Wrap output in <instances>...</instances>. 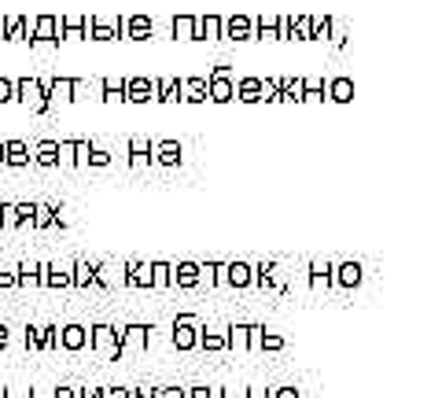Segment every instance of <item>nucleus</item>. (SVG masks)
<instances>
[{
	"mask_svg": "<svg viewBox=\"0 0 442 398\" xmlns=\"http://www.w3.org/2000/svg\"><path fill=\"white\" fill-rule=\"evenodd\" d=\"M262 332H265V325H251V332H247V350H258Z\"/></svg>",
	"mask_w": 442,
	"mask_h": 398,
	"instance_id": "nucleus-49",
	"label": "nucleus"
},
{
	"mask_svg": "<svg viewBox=\"0 0 442 398\" xmlns=\"http://www.w3.org/2000/svg\"><path fill=\"white\" fill-rule=\"evenodd\" d=\"M78 398H100V387H78Z\"/></svg>",
	"mask_w": 442,
	"mask_h": 398,
	"instance_id": "nucleus-59",
	"label": "nucleus"
},
{
	"mask_svg": "<svg viewBox=\"0 0 442 398\" xmlns=\"http://www.w3.org/2000/svg\"><path fill=\"white\" fill-rule=\"evenodd\" d=\"M155 394H159V387H151V384H140L129 391V398H155Z\"/></svg>",
	"mask_w": 442,
	"mask_h": 398,
	"instance_id": "nucleus-51",
	"label": "nucleus"
},
{
	"mask_svg": "<svg viewBox=\"0 0 442 398\" xmlns=\"http://www.w3.org/2000/svg\"><path fill=\"white\" fill-rule=\"evenodd\" d=\"M34 163L37 166H59V141H41L34 148Z\"/></svg>",
	"mask_w": 442,
	"mask_h": 398,
	"instance_id": "nucleus-32",
	"label": "nucleus"
},
{
	"mask_svg": "<svg viewBox=\"0 0 442 398\" xmlns=\"http://www.w3.org/2000/svg\"><path fill=\"white\" fill-rule=\"evenodd\" d=\"M251 22H255V37H262V41H277V19L258 15V19H251Z\"/></svg>",
	"mask_w": 442,
	"mask_h": 398,
	"instance_id": "nucleus-42",
	"label": "nucleus"
},
{
	"mask_svg": "<svg viewBox=\"0 0 442 398\" xmlns=\"http://www.w3.org/2000/svg\"><path fill=\"white\" fill-rule=\"evenodd\" d=\"M151 287H170V262H151Z\"/></svg>",
	"mask_w": 442,
	"mask_h": 398,
	"instance_id": "nucleus-43",
	"label": "nucleus"
},
{
	"mask_svg": "<svg viewBox=\"0 0 442 398\" xmlns=\"http://www.w3.org/2000/svg\"><path fill=\"white\" fill-rule=\"evenodd\" d=\"M324 96L336 100V103H350V100H354V81H350V78H332V81L324 85Z\"/></svg>",
	"mask_w": 442,
	"mask_h": 398,
	"instance_id": "nucleus-27",
	"label": "nucleus"
},
{
	"mask_svg": "<svg viewBox=\"0 0 442 398\" xmlns=\"http://www.w3.org/2000/svg\"><path fill=\"white\" fill-rule=\"evenodd\" d=\"M155 100H159V103H181V78L155 81Z\"/></svg>",
	"mask_w": 442,
	"mask_h": 398,
	"instance_id": "nucleus-26",
	"label": "nucleus"
},
{
	"mask_svg": "<svg viewBox=\"0 0 442 398\" xmlns=\"http://www.w3.org/2000/svg\"><path fill=\"white\" fill-rule=\"evenodd\" d=\"M88 148H93V141H59V155H66L74 166H85Z\"/></svg>",
	"mask_w": 442,
	"mask_h": 398,
	"instance_id": "nucleus-28",
	"label": "nucleus"
},
{
	"mask_svg": "<svg viewBox=\"0 0 442 398\" xmlns=\"http://www.w3.org/2000/svg\"><path fill=\"white\" fill-rule=\"evenodd\" d=\"M15 100V88H11V81L8 78H0V103H11Z\"/></svg>",
	"mask_w": 442,
	"mask_h": 398,
	"instance_id": "nucleus-52",
	"label": "nucleus"
},
{
	"mask_svg": "<svg viewBox=\"0 0 442 398\" xmlns=\"http://www.w3.org/2000/svg\"><path fill=\"white\" fill-rule=\"evenodd\" d=\"M309 19H314V15H299V19H295V34H292V37L309 41Z\"/></svg>",
	"mask_w": 442,
	"mask_h": 398,
	"instance_id": "nucleus-48",
	"label": "nucleus"
},
{
	"mask_svg": "<svg viewBox=\"0 0 442 398\" xmlns=\"http://www.w3.org/2000/svg\"><path fill=\"white\" fill-rule=\"evenodd\" d=\"M44 96H48V100H78V78H52V81H44Z\"/></svg>",
	"mask_w": 442,
	"mask_h": 398,
	"instance_id": "nucleus-18",
	"label": "nucleus"
},
{
	"mask_svg": "<svg viewBox=\"0 0 442 398\" xmlns=\"http://www.w3.org/2000/svg\"><path fill=\"white\" fill-rule=\"evenodd\" d=\"M100 398H129V387H100Z\"/></svg>",
	"mask_w": 442,
	"mask_h": 398,
	"instance_id": "nucleus-55",
	"label": "nucleus"
},
{
	"mask_svg": "<svg viewBox=\"0 0 442 398\" xmlns=\"http://www.w3.org/2000/svg\"><path fill=\"white\" fill-rule=\"evenodd\" d=\"M0 41H4V19H0Z\"/></svg>",
	"mask_w": 442,
	"mask_h": 398,
	"instance_id": "nucleus-64",
	"label": "nucleus"
},
{
	"mask_svg": "<svg viewBox=\"0 0 442 398\" xmlns=\"http://www.w3.org/2000/svg\"><path fill=\"white\" fill-rule=\"evenodd\" d=\"M0 398H22V394H15V391H0Z\"/></svg>",
	"mask_w": 442,
	"mask_h": 398,
	"instance_id": "nucleus-62",
	"label": "nucleus"
},
{
	"mask_svg": "<svg viewBox=\"0 0 442 398\" xmlns=\"http://www.w3.org/2000/svg\"><path fill=\"white\" fill-rule=\"evenodd\" d=\"M195 347H203V350H210V354L229 350V343H225V332H203V328H199V340H195Z\"/></svg>",
	"mask_w": 442,
	"mask_h": 398,
	"instance_id": "nucleus-36",
	"label": "nucleus"
},
{
	"mask_svg": "<svg viewBox=\"0 0 442 398\" xmlns=\"http://www.w3.org/2000/svg\"><path fill=\"white\" fill-rule=\"evenodd\" d=\"M295 34V15H277V41H292Z\"/></svg>",
	"mask_w": 442,
	"mask_h": 398,
	"instance_id": "nucleus-46",
	"label": "nucleus"
},
{
	"mask_svg": "<svg viewBox=\"0 0 442 398\" xmlns=\"http://www.w3.org/2000/svg\"><path fill=\"white\" fill-rule=\"evenodd\" d=\"M155 100V81L151 78H129L125 81V103H148Z\"/></svg>",
	"mask_w": 442,
	"mask_h": 398,
	"instance_id": "nucleus-17",
	"label": "nucleus"
},
{
	"mask_svg": "<svg viewBox=\"0 0 442 398\" xmlns=\"http://www.w3.org/2000/svg\"><path fill=\"white\" fill-rule=\"evenodd\" d=\"M88 37H93V41H115V37H122V19H118V22H100V19H93Z\"/></svg>",
	"mask_w": 442,
	"mask_h": 398,
	"instance_id": "nucleus-33",
	"label": "nucleus"
},
{
	"mask_svg": "<svg viewBox=\"0 0 442 398\" xmlns=\"http://www.w3.org/2000/svg\"><path fill=\"white\" fill-rule=\"evenodd\" d=\"M148 343H151V325L133 321V325L118 328V350H122V358H125V354H140V350H148Z\"/></svg>",
	"mask_w": 442,
	"mask_h": 398,
	"instance_id": "nucleus-2",
	"label": "nucleus"
},
{
	"mask_svg": "<svg viewBox=\"0 0 442 398\" xmlns=\"http://www.w3.org/2000/svg\"><path fill=\"white\" fill-rule=\"evenodd\" d=\"M52 398H78V387H74V384H59V387L52 391Z\"/></svg>",
	"mask_w": 442,
	"mask_h": 398,
	"instance_id": "nucleus-54",
	"label": "nucleus"
},
{
	"mask_svg": "<svg viewBox=\"0 0 442 398\" xmlns=\"http://www.w3.org/2000/svg\"><path fill=\"white\" fill-rule=\"evenodd\" d=\"M306 270H309V292H317V295L328 292V287H332V262L328 258H314Z\"/></svg>",
	"mask_w": 442,
	"mask_h": 398,
	"instance_id": "nucleus-13",
	"label": "nucleus"
},
{
	"mask_svg": "<svg viewBox=\"0 0 442 398\" xmlns=\"http://www.w3.org/2000/svg\"><path fill=\"white\" fill-rule=\"evenodd\" d=\"M365 280V270H361V262H339V265H332V284H339V287H358Z\"/></svg>",
	"mask_w": 442,
	"mask_h": 398,
	"instance_id": "nucleus-7",
	"label": "nucleus"
},
{
	"mask_svg": "<svg viewBox=\"0 0 442 398\" xmlns=\"http://www.w3.org/2000/svg\"><path fill=\"white\" fill-rule=\"evenodd\" d=\"M188 398H210V387H188Z\"/></svg>",
	"mask_w": 442,
	"mask_h": 398,
	"instance_id": "nucleus-58",
	"label": "nucleus"
},
{
	"mask_svg": "<svg viewBox=\"0 0 442 398\" xmlns=\"http://www.w3.org/2000/svg\"><path fill=\"white\" fill-rule=\"evenodd\" d=\"M100 93L107 103H125V81L122 78H103L100 81Z\"/></svg>",
	"mask_w": 442,
	"mask_h": 398,
	"instance_id": "nucleus-35",
	"label": "nucleus"
},
{
	"mask_svg": "<svg viewBox=\"0 0 442 398\" xmlns=\"http://www.w3.org/2000/svg\"><path fill=\"white\" fill-rule=\"evenodd\" d=\"M155 398H188V387H159V394H155Z\"/></svg>",
	"mask_w": 442,
	"mask_h": 398,
	"instance_id": "nucleus-50",
	"label": "nucleus"
},
{
	"mask_svg": "<svg viewBox=\"0 0 442 398\" xmlns=\"http://www.w3.org/2000/svg\"><path fill=\"white\" fill-rule=\"evenodd\" d=\"M299 100H306V103L324 100V81L321 78H302V96Z\"/></svg>",
	"mask_w": 442,
	"mask_h": 398,
	"instance_id": "nucleus-39",
	"label": "nucleus"
},
{
	"mask_svg": "<svg viewBox=\"0 0 442 398\" xmlns=\"http://www.w3.org/2000/svg\"><path fill=\"white\" fill-rule=\"evenodd\" d=\"M88 347H93L96 354H103V358L118 362L122 350H118V328L115 325H93L88 328Z\"/></svg>",
	"mask_w": 442,
	"mask_h": 398,
	"instance_id": "nucleus-1",
	"label": "nucleus"
},
{
	"mask_svg": "<svg viewBox=\"0 0 442 398\" xmlns=\"http://www.w3.org/2000/svg\"><path fill=\"white\" fill-rule=\"evenodd\" d=\"M85 166H96V170L110 166V151H107V148H100V144H93V148H88V159H85Z\"/></svg>",
	"mask_w": 442,
	"mask_h": 398,
	"instance_id": "nucleus-44",
	"label": "nucleus"
},
{
	"mask_svg": "<svg viewBox=\"0 0 442 398\" xmlns=\"http://www.w3.org/2000/svg\"><path fill=\"white\" fill-rule=\"evenodd\" d=\"M251 284H258L262 292H284L277 280V262H258L251 265Z\"/></svg>",
	"mask_w": 442,
	"mask_h": 398,
	"instance_id": "nucleus-12",
	"label": "nucleus"
},
{
	"mask_svg": "<svg viewBox=\"0 0 442 398\" xmlns=\"http://www.w3.org/2000/svg\"><path fill=\"white\" fill-rule=\"evenodd\" d=\"M15 287H41V262L15 265Z\"/></svg>",
	"mask_w": 442,
	"mask_h": 398,
	"instance_id": "nucleus-29",
	"label": "nucleus"
},
{
	"mask_svg": "<svg viewBox=\"0 0 442 398\" xmlns=\"http://www.w3.org/2000/svg\"><path fill=\"white\" fill-rule=\"evenodd\" d=\"M232 88H236V96H240L243 103L265 100V81H262V78H240V81H232Z\"/></svg>",
	"mask_w": 442,
	"mask_h": 398,
	"instance_id": "nucleus-20",
	"label": "nucleus"
},
{
	"mask_svg": "<svg viewBox=\"0 0 442 398\" xmlns=\"http://www.w3.org/2000/svg\"><path fill=\"white\" fill-rule=\"evenodd\" d=\"M269 398H302V394H299L295 387H273V391H269Z\"/></svg>",
	"mask_w": 442,
	"mask_h": 398,
	"instance_id": "nucleus-56",
	"label": "nucleus"
},
{
	"mask_svg": "<svg viewBox=\"0 0 442 398\" xmlns=\"http://www.w3.org/2000/svg\"><path fill=\"white\" fill-rule=\"evenodd\" d=\"M122 273H125V287H151V262H140V258H133L122 265Z\"/></svg>",
	"mask_w": 442,
	"mask_h": 398,
	"instance_id": "nucleus-11",
	"label": "nucleus"
},
{
	"mask_svg": "<svg viewBox=\"0 0 442 398\" xmlns=\"http://www.w3.org/2000/svg\"><path fill=\"white\" fill-rule=\"evenodd\" d=\"M243 398H269V391H262V387H251V391H243Z\"/></svg>",
	"mask_w": 442,
	"mask_h": 398,
	"instance_id": "nucleus-60",
	"label": "nucleus"
},
{
	"mask_svg": "<svg viewBox=\"0 0 442 398\" xmlns=\"http://www.w3.org/2000/svg\"><path fill=\"white\" fill-rule=\"evenodd\" d=\"M34 207H37V203H11L15 225H34Z\"/></svg>",
	"mask_w": 442,
	"mask_h": 398,
	"instance_id": "nucleus-45",
	"label": "nucleus"
},
{
	"mask_svg": "<svg viewBox=\"0 0 442 398\" xmlns=\"http://www.w3.org/2000/svg\"><path fill=\"white\" fill-rule=\"evenodd\" d=\"M30 144L26 141H4V166H30Z\"/></svg>",
	"mask_w": 442,
	"mask_h": 398,
	"instance_id": "nucleus-23",
	"label": "nucleus"
},
{
	"mask_svg": "<svg viewBox=\"0 0 442 398\" xmlns=\"http://www.w3.org/2000/svg\"><path fill=\"white\" fill-rule=\"evenodd\" d=\"M96 15H63L59 19V41L63 37H85L88 41V26H93Z\"/></svg>",
	"mask_w": 442,
	"mask_h": 398,
	"instance_id": "nucleus-16",
	"label": "nucleus"
},
{
	"mask_svg": "<svg viewBox=\"0 0 442 398\" xmlns=\"http://www.w3.org/2000/svg\"><path fill=\"white\" fill-rule=\"evenodd\" d=\"M155 34V22L148 15H125L122 19V37L125 41H148Z\"/></svg>",
	"mask_w": 442,
	"mask_h": 398,
	"instance_id": "nucleus-9",
	"label": "nucleus"
},
{
	"mask_svg": "<svg viewBox=\"0 0 442 398\" xmlns=\"http://www.w3.org/2000/svg\"><path fill=\"white\" fill-rule=\"evenodd\" d=\"M151 163V141L148 137H129V166Z\"/></svg>",
	"mask_w": 442,
	"mask_h": 398,
	"instance_id": "nucleus-31",
	"label": "nucleus"
},
{
	"mask_svg": "<svg viewBox=\"0 0 442 398\" xmlns=\"http://www.w3.org/2000/svg\"><path fill=\"white\" fill-rule=\"evenodd\" d=\"M8 340H11V328H8L4 321H0V350H4V347H8Z\"/></svg>",
	"mask_w": 442,
	"mask_h": 398,
	"instance_id": "nucleus-57",
	"label": "nucleus"
},
{
	"mask_svg": "<svg viewBox=\"0 0 442 398\" xmlns=\"http://www.w3.org/2000/svg\"><path fill=\"white\" fill-rule=\"evenodd\" d=\"M11 88H15V100L26 107L44 96V81H37V78H19V81H11Z\"/></svg>",
	"mask_w": 442,
	"mask_h": 398,
	"instance_id": "nucleus-19",
	"label": "nucleus"
},
{
	"mask_svg": "<svg viewBox=\"0 0 442 398\" xmlns=\"http://www.w3.org/2000/svg\"><path fill=\"white\" fill-rule=\"evenodd\" d=\"M181 100L185 103H207V78H181Z\"/></svg>",
	"mask_w": 442,
	"mask_h": 398,
	"instance_id": "nucleus-24",
	"label": "nucleus"
},
{
	"mask_svg": "<svg viewBox=\"0 0 442 398\" xmlns=\"http://www.w3.org/2000/svg\"><path fill=\"white\" fill-rule=\"evenodd\" d=\"M0 166H4V141H0Z\"/></svg>",
	"mask_w": 442,
	"mask_h": 398,
	"instance_id": "nucleus-63",
	"label": "nucleus"
},
{
	"mask_svg": "<svg viewBox=\"0 0 442 398\" xmlns=\"http://www.w3.org/2000/svg\"><path fill=\"white\" fill-rule=\"evenodd\" d=\"M71 287H96V262H74L71 270Z\"/></svg>",
	"mask_w": 442,
	"mask_h": 398,
	"instance_id": "nucleus-25",
	"label": "nucleus"
},
{
	"mask_svg": "<svg viewBox=\"0 0 442 398\" xmlns=\"http://www.w3.org/2000/svg\"><path fill=\"white\" fill-rule=\"evenodd\" d=\"M258 350H269V354L284 350V336H280V332H262V343H258Z\"/></svg>",
	"mask_w": 442,
	"mask_h": 398,
	"instance_id": "nucleus-47",
	"label": "nucleus"
},
{
	"mask_svg": "<svg viewBox=\"0 0 442 398\" xmlns=\"http://www.w3.org/2000/svg\"><path fill=\"white\" fill-rule=\"evenodd\" d=\"M34 49H59V19L56 15H37L34 34L26 37Z\"/></svg>",
	"mask_w": 442,
	"mask_h": 398,
	"instance_id": "nucleus-3",
	"label": "nucleus"
},
{
	"mask_svg": "<svg viewBox=\"0 0 442 398\" xmlns=\"http://www.w3.org/2000/svg\"><path fill=\"white\" fill-rule=\"evenodd\" d=\"M221 37H225V41H251V37H255V22H251V15L221 19Z\"/></svg>",
	"mask_w": 442,
	"mask_h": 398,
	"instance_id": "nucleus-6",
	"label": "nucleus"
},
{
	"mask_svg": "<svg viewBox=\"0 0 442 398\" xmlns=\"http://www.w3.org/2000/svg\"><path fill=\"white\" fill-rule=\"evenodd\" d=\"M15 287V270H0V292H11Z\"/></svg>",
	"mask_w": 442,
	"mask_h": 398,
	"instance_id": "nucleus-53",
	"label": "nucleus"
},
{
	"mask_svg": "<svg viewBox=\"0 0 442 398\" xmlns=\"http://www.w3.org/2000/svg\"><path fill=\"white\" fill-rule=\"evenodd\" d=\"M59 214V207H48V203H37L34 207V229H48V225H56V218Z\"/></svg>",
	"mask_w": 442,
	"mask_h": 398,
	"instance_id": "nucleus-38",
	"label": "nucleus"
},
{
	"mask_svg": "<svg viewBox=\"0 0 442 398\" xmlns=\"http://www.w3.org/2000/svg\"><path fill=\"white\" fill-rule=\"evenodd\" d=\"M195 41H221V15H195Z\"/></svg>",
	"mask_w": 442,
	"mask_h": 398,
	"instance_id": "nucleus-22",
	"label": "nucleus"
},
{
	"mask_svg": "<svg viewBox=\"0 0 442 398\" xmlns=\"http://www.w3.org/2000/svg\"><path fill=\"white\" fill-rule=\"evenodd\" d=\"M41 284H44V287H52V292H66V287H71V273L59 270V265L41 262Z\"/></svg>",
	"mask_w": 442,
	"mask_h": 398,
	"instance_id": "nucleus-21",
	"label": "nucleus"
},
{
	"mask_svg": "<svg viewBox=\"0 0 442 398\" xmlns=\"http://www.w3.org/2000/svg\"><path fill=\"white\" fill-rule=\"evenodd\" d=\"M207 96H210L214 103L236 100V88H232V78H229L225 66H214V71H210V78H207Z\"/></svg>",
	"mask_w": 442,
	"mask_h": 398,
	"instance_id": "nucleus-5",
	"label": "nucleus"
},
{
	"mask_svg": "<svg viewBox=\"0 0 442 398\" xmlns=\"http://www.w3.org/2000/svg\"><path fill=\"white\" fill-rule=\"evenodd\" d=\"M199 340V317L195 314H177L173 321V347L177 350H195Z\"/></svg>",
	"mask_w": 442,
	"mask_h": 398,
	"instance_id": "nucleus-4",
	"label": "nucleus"
},
{
	"mask_svg": "<svg viewBox=\"0 0 442 398\" xmlns=\"http://www.w3.org/2000/svg\"><path fill=\"white\" fill-rule=\"evenodd\" d=\"M217 398H243V391H217Z\"/></svg>",
	"mask_w": 442,
	"mask_h": 398,
	"instance_id": "nucleus-61",
	"label": "nucleus"
},
{
	"mask_svg": "<svg viewBox=\"0 0 442 398\" xmlns=\"http://www.w3.org/2000/svg\"><path fill=\"white\" fill-rule=\"evenodd\" d=\"M221 270H225V262H199V284H221Z\"/></svg>",
	"mask_w": 442,
	"mask_h": 398,
	"instance_id": "nucleus-37",
	"label": "nucleus"
},
{
	"mask_svg": "<svg viewBox=\"0 0 442 398\" xmlns=\"http://www.w3.org/2000/svg\"><path fill=\"white\" fill-rule=\"evenodd\" d=\"M26 37H30V19L26 15L4 19V41H26Z\"/></svg>",
	"mask_w": 442,
	"mask_h": 398,
	"instance_id": "nucleus-30",
	"label": "nucleus"
},
{
	"mask_svg": "<svg viewBox=\"0 0 442 398\" xmlns=\"http://www.w3.org/2000/svg\"><path fill=\"white\" fill-rule=\"evenodd\" d=\"M221 284L236 287V292H243V287H251V262H225V270H221Z\"/></svg>",
	"mask_w": 442,
	"mask_h": 398,
	"instance_id": "nucleus-8",
	"label": "nucleus"
},
{
	"mask_svg": "<svg viewBox=\"0 0 442 398\" xmlns=\"http://www.w3.org/2000/svg\"><path fill=\"white\" fill-rule=\"evenodd\" d=\"M332 30H336V22H332L328 15L324 19H309V41H328Z\"/></svg>",
	"mask_w": 442,
	"mask_h": 398,
	"instance_id": "nucleus-41",
	"label": "nucleus"
},
{
	"mask_svg": "<svg viewBox=\"0 0 442 398\" xmlns=\"http://www.w3.org/2000/svg\"><path fill=\"white\" fill-rule=\"evenodd\" d=\"M170 30L177 41H195V15H173Z\"/></svg>",
	"mask_w": 442,
	"mask_h": 398,
	"instance_id": "nucleus-34",
	"label": "nucleus"
},
{
	"mask_svg": "<svg viewBox=\"0 0 442 398\" xmlns=\"http://www.w3.org/2000/svg\"><path fill=\"white\" fill-rule=\"evenodd\" d=\"M181 155H185V148L177 144V141H151V163L177 166V163H181Z\"/></svg>",
	"mask_w": 442,
	"mask_h": 398,
	"instance_id": "nucleus-10",
	"label": "nucleus"
},
{
	"mask_svg": "<svg viewBox=\"0 0 442 398\" xmlns=\"http://www.w3.org/2000/svg\"><path fill=\"white\" fill-rule=\"evenodd\" d=\"M247 332H251V325H232V328L225 332L229 350H247Z\"/></svg>",
	"mask_w": 442,
	"mask_h": 398,
	"instance_id": "nucleus-40",
	"label": "nucleus"
},
{
	"mask_svg": "<svg viewBox=\"0 0 442 398\" xmlns=\"http://www.w3.org/2000/svg\"><path fill=\"white\" fill-rule=\"evenodd\" d=\"M56 343H59L63 350H85V347H88V328H85V325H63L59 336H56Z\"/></svg>",
	"mask_w": 442,
	"mask_h": 398,
	"instance_id": "nucleus-15",
	"label": "nucleus"
},
{
	"mask_svg": "<svg viewBox=\"0 0 442 398\" xmlns=\"http://www.w3.org/2000/svg\"><path fill=\"white\" fill-rule=\"evenodd\" d=\"M170 287H199V262L170 265Z\"/></svg>",
	"mask_w": 442,
	"mask_h": 398,
	"instance_id": "nucleus-14",
	"label": "nucleus"
}]
</instances>
